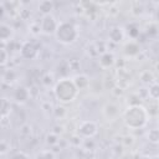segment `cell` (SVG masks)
Segmentation results:
<instances>
[{"instance_id":"cell-1","label":"cell","mask_w":159,"mask_h":159,"mask_svg":"<svg viewBox=\"0 0 159 159\" xmlns=\"http://www.w3.org/2000/svg\"><path fill=\"white\" fill-rule=\"evenodd\" d=\"M148 109L144 108L140 104L137 106H129L124 113V122L127 124V127L132 128V129H138L142 128L147 124L148 122Z\"/></svg>"},{"instance_id":"cell-2","label":"cell","mask_w":159,"mask_h":159,"mask_svg":"<svg viewBox=\"0 0 159 159\" xmlns=\"http://www.w3.org/2000/svg\"><path fill=\"white\" fill-rule=\"evenodd\" d=\"M53 93H55V97L60 102L68 103V102H72L77 97L78 89L71 78L63 77L56 82V84L53 87Z\"/></svg>"},{"instance_id":"cell-3","label":"cell","mask_w":159,"mask_h":159,"mask_svg":"<svg viewBox=\"0 0 159 159\" xmlns=\"http://www.w3.org/2000/svg\"><path fill=\"white\" fill-rule=\"evenodd\" d=\"M56 39L58 42L63 43V45H70L73 43L77 37H78V30L77 27L70 22V21H61L57 25V29L55 31Z\"/></svg>"},{"instance_id":"cell-4","label":"cell","mask_w":159,"mask_h":159,"mask_svg":"<svg viewBox=\"0 0 159 159\" xmlns=\"http://www.w3.org/2000/svg\"><path fill=\"white\" fill-rule=\"evenodd\" d=\"M57 20L55 19V16L52 14H48V15H45L42 17V20L40 21V29H41V32L45 34V35H52L55 34L56 29H57Z\"/></svg>"},{"instance_id":"cell-5","label":"cell","mask_w":159,"mask_h":159,"mask_svg":"<svg viewBox=\"0 0 159 159\" xmlns=\"http://www.w3.org/2000/svg\"><path fill=\"white\" fill-rule=\"evenodd\" d=\"M98 132V125L93 120H84L78 127V135L84 138H92Z\"/></svg>"},{"instance_id":"cell-6","label":"cell","mask_w":159,"mask_h":159,"mask_svg":"<svg viewBox=\"0 0 159 159\" xmlns=\"http://www.w3.org/2000/svg\"><path fill=\"white\" fill-rule=\"evenodd\" d=\"M20 55L22 58L25 60H34L39 55V48L37 46L31 42V41H25L21 46H20Z\"/></svg>"},{"instance_id":"cell-7","label":"cell","mask_w":159,"mask_h":159,"mask_svg":"<svg viewBox=\"0 0 159 159\" xmlns=\"http://www.w3.org/2000/svg\"><path fill=\"white\" fill-rule=\"evenodd\" d=\"M14 98H15V101H16L17 103H20V104L26 103V102L29 101V98H30V89H27V88L24 87V86L16 87V89L14 91Z\"/></svg>"},{"instance_id":"cell-8","label":"cell","mask_w":159,"mask_h":159,"mask_svg":"<svg viewBox=\"0 0 159 159\" xmlns=\"http://www.w3.org/2000/svg\"><path fill=\"white\" fill-rule=\"evenodd\" d=\"M108 36H109V40H111L112 42L118 43V42H120V41L123 40V37H124V31H123L122 27L116 26V27H112V29L109 30Z\"/></svg>"},{"instance_id":"cell-9","label":"cell","mask_w":159,"mask_h":159,"mask_svg":"<svg viewBox=\"0 0 159 159\" xmlns=\"http://www.w3.org/2000/svg\"><path fill=\"white\" fill-rule=\"evenodd\" d=\"M12 36V27L7 24H0V42H6L11 40Z\"/></svg>"},{"instance_id":"cell-10","label":"cell","mask_w":159,"mask_h":159,"mask_svg":"<svg viewBox=\"0 0 159 159\" xmlns=\"http://www.w3.org/2000/svg\"><path fill=\"white\" fill-rule=\"evenodd\" d=\"M114 62H116V60H114V55L112 52H108L107 51V52L102 53L101 57H99V65L102 67H104V68H108V67L113 66Z\"/></svg>"},{"instance_id":"cell-11","label":"cell","mask_w":159,"mask_h":159,"mask_svg":"<svg viewBox=\"0 0 159 159\" xmlns=\"http://www.w3.org/2000/svg\"><path fill=\"white\" fill-rule=\"evenodd\" d=\"M10 112H11V102L5 97H0V118L7 117Z\"/></svg>"},{"instance_id":"cell-12","label":"cell","mask_w":159,"mask_h":159,"mask_svg":"<svg viewBox=\"0 0 159 159\" xmlns=\"http://www.w3.org/2000/svg\"><path fill=\"white\" fill-rule=\"evenodd\" d=\"M72 81H73V83H75V86L77 87L78 91L86 88L89 84V80H88V77L86 75H77Z\"/></svg>"},{"instance_id":"cell-13","label":"cell","mask_w":159,"mask_h":159,"mask_svg":"<svg viewBox=\"0 0 159 159\" xmlns=\"http://www.w3.org/2000/svg\"><path fill=\"white\" fill-rule=\"evenodd\" d=\"M51 10H53V2L52 1L45 0V1H41L39 4V11L41 14H43V16L51 14Z\"/></svg>"},{"instance_id":"cell-14","label":"cell","mask_w":159,"mask_h":159,"mask_svg":"<svg viewBox=\"0 0 159 159\" xmlns=\"http://www.w3.org/2000/svg\"><path fill=\"white\" fill-rule=\"evenodd\" d=\"M124 52H125V55H128V56H135V55H138V52H139V45H138L137 42H134V41H130V42H128V43L125 45Z\"/></svg>"},{"instance_id":"cell-15","label":"cell","mask_w":159,"mask_h":159,"mask_svg":"<svg viewBox=\"0 0 159 159\" xmlns=\"http://www.w3.org/2000/svg\"><path fill=\"white\" fill-rule=\"evenodd\" d=\"M53 82H55V77H53V75L50 73V72L45 73V75L41 77V83H42L45 87H50L51 84H53Z\"/></svg>"},{"instance_id":"cell-16","label":"cell","mask_w":159,"mask_h":159,"mask_svg":"<svg viewBox=\"0 0 159 159\" xmlns=\"http://www.w3.org/2000/svg\"><path fill=\"white\" fill-rule=\"evenodd\" d=\"M148 96L152 98V99H158V97H159V86L154 82V83H152V86L149 87V89H148Z\"/></svg>"},{"instance_id":"cell-17","label":"cell","mask_w":159,"mask_h":159,"mask_svg":"<svg viewBox=\"0 0 159 159\" xmlns=\"http://www.w3.org/2000/svg\"><path fill=\"white\" fill-rule=\"evenodd\" d=\"M2 78H4L5 82H7V83H12V82L16 81L17 75H16V72H15L14 70H7V71L5 72V75H4Z\"/></svg>"},{"instance_id":"cell-18","label":"cell","mask_w":159,"mask_h":159,"mask_svg":"<svg viewBox=\"0 0 159 159\" xmlns=\"http://www.w3.org/2000/svg\"><path fill=\"white\" fill-rule=\"evenodd\" d=\"M148 140L153 144H157L159 142V130L157 128H153L148 133Z\"/></svg>"},{"instance_id":"cell-19","label":"cell","mask_w":159,"mask_h":159,"mask_svg":"<svg viewBox=\"0 0 159 159\" xmlns=\"http://www.w3.org/2000/svg\"><path fill=\"white\" fill-rule=\"evenodd\" d=\"M58 135L57 134H55V133H48L47 135H46V143L47 144H50L51 147H55V145H57V143H58Z\"/></svg>"},{"instance_id":"cell-20","label":"cell","mask_w":159,"mask_h":159,"mask_svg":"<svg viewBox=\"0 0 159 159\" xmlns=\"http://www.w3.org/2000/svg\"><path fill=\"white\" fill-rule=\"evenodd\" d=\"M35 159H55V153L52 150H42L36 155Z\"/></svg>"},{"instance_id":"cell-21","label":"cell","mask_w":159,"mask_h":159,"mask_svg":"<svg viewBox=\"0 0 159 159\" xmlns=\"http://www.w3.org/2000/svg\"><path fill=\"white\" fill-rule=\"evenodd\" d=\"M9 62V51L5 47H0V66H4Z\"/></svg>"},{"instance_id":"cell-22","label":"cell","mask_w":159,"mask_h":159,"mask_svg":"<svg viewBox=\"0 0 159 159\" xmlns=\"http://www.w3.org/2000/svg\"><path fill=\"white\" fill-rule=\"evenodd\" d=\"M128 34H129V36H130L132 39H137V37L139 36V34H140L139 27H138L135 24H132L130 26H128Z\"/></svg>"},{"instance_id":"cell-23","label":"cell","mask_w":159,"mask_h":159,"mask_svg":"<svg viewBox=\"0 0 159 159\" xmlns=\"http://www.w3.org/2000/svg\"><path fill=\"white\" fill-rule=\"evenodd\" d=\"M67 63H68V68H70V71H77V70L80 68V61L76 60V58L68 60Z\"/></svg>"},{"instance_id":"cell-24","label":"cell","mask_w":159,"mask_h":159,"mask_svg":"<svg viewBox=\"0 0 159 159\" xmlns=\"http://www.w3.org/2000/svg\"><path fill=\"white\" fill-rule=\"evenodd\" d=\"M148 35L149 36H153V37H155L157 35H158V26H157V24H149V26H148Z\"/></svg>"},{"instance_id":"cell-25","label":"cell","mask_w":159,"mask_h":159,"mask_svg":"<svg viewBox=\"0 0 159 159\" xmlns=\"http://www.w3.org/2000/svg\"><path fill=\"white\" fill-rule=\"evenodd\" d=\"M53 113H55V116H56L57 118H62V117L66 114V109H65L62 106H60V107H56V108L53 109Z\"/></svg>"},{"instance_id":"cell-26","label":"cell","mask_w":159,"mask_h":159,"mask_svg":"<svg viewBox=\"0 0 159 159\" xmlns=\"http://www.w3.org/2000/svg\"><path fill=\"white\" fill-rule=\"evenodd\" d=\"M9 144L5 140H0V154H6L9 152Z\"/></svg>"},{"instance_id":"cell-27","label":"cell","mask_w":159,"mask_h":159,"mask_svg":"<svg viewBox=\"0 0 159 159\" xmlns=\"http://www.w3.org/2000/svg\"><path fill=\"white\" fill-rule=\"evenodd\" d=\"M31 32L34 34V35H37V34H40L41 32V29H40V22H34V24H31Z\"/></svg>"},{"instance_id":"cell-28","label":"cell","mask_w":159,"mask_h":159,"mask_svg":"<svg viewBox=\"0 0 159 159\" xmlns=\"http://www.w3.org/2000/svg\"><path fill=\"white\" fill-rule=\"evenodd\" d=\"M11 159H30V158H29V155H27L26 153H24V152H17V153H15V154L11 157Z\"/></svg>"},{"instance_id":"cell-29","label":"cell","mask_w":159,"mask_h":159,"mask_svg":"<svg viewBox=\"0 0 159 159\" xmlns=\"http://www.w3.org/2000/svg\"><path fill=\"white\" fill-rule=\"evenodd\" d=\"M20 133H21L22 135H30V133H31V127H30L29 124H24V125L21 127V129H20Z\"/></svg>"},{"instance_id":"cell-30","label":"cell","mask_w":159,"mask_h":159,"mask_svg":"<svg viewBox=\"0 0 159 159\" xmlns=\"http://www.w3.org/2000/svg\"><path fill=\"white\" fill-rule=\"evenodd\" d=\"M4 12H5V6L1 4V5H0V19L4 16Z\"/></svg>"},{"instance_id":"cell-31","label":"cell","mask_w":159,"mask_h":159,"mask_svg":"<svg viewBox=\"0 0 159 159\" xmlns=\"http://www.w3.org/2000/svg\"><path fill=\"white\" fill-rule=\"evenodd\" d=\"M152 159H158V157H157V155H155V157H153V158H152Z\"/></svg>"}]
</instances>
